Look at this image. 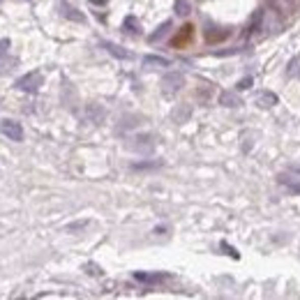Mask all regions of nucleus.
Returning <instances> with one entry per match:
<instances>
[{
  "instance_id": "obj_1",
  "label": "nucleus",
  "mask_w": 300,
  "mask_h": 300,
  "mask_svg": "<svg viewBox=\"0 0 300 300\" xmlns=\"http://www.w3.org/2000/svg\"><path fill=\"white\" fill-rule=\"evenodd\" d=\"M16 88L23 90V93H37V90L44 85V76H42L40 70H33L28 74H23L21 79H16Z\"/></svg>"
},
{
  "instance_id": "obj_2",
  "label": "nucleus",
  "mask_w": 300,
  "mask_h": 300,
  "mask_svg": "<svg viewBox=\"0 0 300 300\" xmlns=\"http://www.w3.org/2000/svg\"><path fill=\"white\" fill-rule=\"evenodd\" d=\"M127 148L134 150V153H141V155H148V153L155 150V136L153 134H136V136H132Z\"/></svg>"
},
{
  "instance_id": "obj_3",
  "label": "nucleus",
  "mask_w": 300,
  "mask_h": 300,
  "mask_svg": "<svg viewBox=\"0 0 300 300\" xmlns=\"http://www.w3.org/2000/svg\"><path fill=\"white\" fill-rule=\"evenodd\" d=\"M183 85H185V74L183 72H169L162 79V90H164L166 95H175Z\"/></svg>"
},
{
  "instance_id": "obj_4",
  "label": "nucleus",
  "mask_w": 300,
  "mask_h": 300,
  "mask_svg": "<svg viewBox=\"0 0 300 300\" xmlns=\"http://www.w3.org/2000/svg\"><path fill=\"white\" fill-rule=\"evenodd\" d=\"M192 40H194V25L185 23L173 35V40H171V46H173V49H187V46L192 44Z\"/></svg>"
},
{
  "instance_id": "obj_5",
  "label": "nucleus",
  "mask_w": 300,
  "mask_h": 300,
  "mask_svg": "<svg viewBox=\"0 0 300 300\" xmlns=\"http://www.w3.org/2000/svg\"><path fill=\"white\" fill-rule=\"evenodd\" d=\"M0 132L7 136L10 141H23V127H21V123H16V120H10L5 118L3 123H0Z\"/></svg>"
},
{
  "instance_id": "obj_6",
  "label": "nucleus",
  "mask_w": 300,
  "mask_h": 300,
  "mask_svg": "<svg viewBox=\"0 0 300 300\" xmlns=\"http://www.w3.org/2000/svg\"><path fill=\"white\" fill-rule=\"evenodd\" d=\"M58 10H60V14L65 16V19H70V21H74V23H83L85 21V16L81 14L79 10H76L74 5H70L67 0H60V5H58Z\"/></svg>"
},
{
  "instance_id": "obj_7",
  "label": "nucleus",
  "mask_w": 300,
  "mask_h": 300,
  "mask_svg": "<svg viewBox=\"0 0 300 300\" xmlns=\"http://www.w3.org/2000/svg\"><path fill=\"white\" fill-rule=\"evenodd\" d=\"M229 37H231L229 28H208L205 30V42H208V44H220V42L229 40Z\"/></svg>"
},
{
  "instance_id": "obj_8",
  "label": "nucleus",
  "mask_w": 300,
  "mask_h": 300,
  "mask_svg": "<svg viewBox=\"0 0 300 300\" xmlns=\"http://www.w3.org/2000/svg\"><path fill=\"white\" fill-rule=\"evenodd\" d=\"M102 49H106L111 55H113V58H118V60H132V58H134V55H132L127 49L113 44V42H102Z\"/></svg>"
},
{
  "instance_id": "obj_9",
  "label": "nucleus",
  "mask_w": 300,
  "mask_h": 300,
  "mask_svg": "<svg viewBox=\"0 0 300 300\" xmlns=\"http://www.w3.org/2000/svg\"><path fill=\"white\" fill-rule=\"evenodd\" d=\"M136 282H143V284H160V282L169 280V275L164 273H134Z\"/></svg>"
},
{
  "instance_id": "obj_10",
  "label": "nucleus",
  "mask_w": 300,
  "mask_h": 300,
  "mask_svg": "<svg viewBox=\"0 0 300 300\" xmlns=\"http://www.w3.org/2000/svg\"><path fill=\"white\" fill-rule=\"evenodd\" d=\"M171 28H173V21H171V19L162 21V23H160V25H157V28H155V33H153V35L148 37V42H150V44H155V42L164 40V37H166V33H169Z\"/></svg>"
},
{
  "instance_id": "obj_11",
  "label": "nucleus",
  "mask_w": 300,
  "mask_h": 300,
  "mask_svg": "<svg viewBox=\"0 0 300 300\" xmlns=\"http://www.w3.org/2000/svg\"><path fill=\"white\" fill-rule=\"evenodd\" d=\"M220 104L222 106H229V109H235V106H240L243 102H240V97L235 95L233 90H222V93H220Z\"/></svg>"
},
{
  "instance_id": "obj_12",
  "label": "nucleus",
  "mask_w": 300,
  "mask_h": 300,
  "mask_svg": "<svg viewBox=\"0 0 300 300\" xmlns=\"http://www.w3.org/2000/svg\"><path fill=\"white\" fill-rule=\"evenodd\" d=\"M256 104L263 106V109H270V106L277 104V95L275 93H270V90H261L259 95H256Z\"/></svg>"
},
{
  "instance_id": "obj_13",
  "label": "nucleus",
  "mask_w": 300,
  "mask_h": 300,
  "mask_svg": "<svg viewBox=\"0 0 300 300\" xmlns=\"http://www.w3.org/2000/svg\"><path fill=\"white\" fill-rule=\"evenodd\" d=\"M169 58H164V55H145L143 58V67H148V70H153V67H169Z\"/></svg>"
},
{
  "instance_id": "obj_14",
  "label": "nucleus",
  "mask_w": 300,
  "mask_h": 300,
  "mask_svg": "<svg viewBox=\"0 0 300 300\" xmlns=\"http://www.w3.org/2000/svg\"><path fill=\"white\" fill-rule=\"evenodd\" d=\"M263 16H265V12H263V10H256L254 14H252L250 23H247V35H254L256 30L261 28V23H263Z\"/></svg>"
},
{
  "instance_id": "obj_15",
  "label": "nucleus",
  "mask_w": 300,
  "mask_h": 300,
  "mask_svg": "<svg viewBox=\"0 0 300 300\" xmlns=\"http://www.w3.org/2000/svg\"><path fill=\"white\" fill-rule=\"evenodd\" d=\"M123 30H125V33H130V35H139V33H141V23H139V19H136L134 14L125 16V21H123Z\"/></svg>"
},
{
  "instance_id": "obj_16",
  "label": "nucleus",
  "mask_w": 300,
  "mask_h": 300,
  "mask_svg": "<svg viewBox=\"0 0 300 300\" xmlns=\"http://www.w3.org/2000/svg\"><path fill=\"white\" fill-rule=\"evenodd\" d=\"M106 115V111L102 109V106H97V104H90V106H85V118L90 120V123H100L102 118Z\"/></svg>"
},
{
  "instance_id": "obj_17",
  "label": "nucleus",
  "mask_w": 300,
  "mask_h": 300,
  "mask_svg": "<svg viewBox=\"0 0 300 300\" xmlns=\"http://www.w3.org/2000/svg\"><path fill=\"white\" fill-rule=\"evenodd\" d=\"M280 183H282V185L289 187V190L293 192V194H300V183L291 180V175H284V173H282V175H280Z\"/></svg>"
},
{
  "instance_id": "obj_18",
  "label": "nucleus",
  "mask_w": 300,
  "mask_h": 300,
  "mask_svg": "<svg viewBox=\"0 0 300 300\" xmlns=\"http://www.w3.org/2000/svg\"><path fill=\"white\" fill-rule=\"evenodd\" d=\"M190 12H192V5L187 3V0H175V14L187 16Z\"/></svg>"
},
{
  "instance_id": "obj_19",
  "label": "nucleus",
  "mask_w": 300,
  "mask_h": 300,
  "mask_svg": "<svg viewBox=\"0 0 300 300\" xmlns=\"http://www.w3.org/2000/svg\"><path fill=\"white\" fill-rule=\"evenodd\" d=\"M157 166H162V162H136V164H132V169L143 171V169H157Z\"/></svg>"
},
{
  "instance_id": "obj_20",
  "label": "nucleus",
  "mask_w": 300,
  "mask_h": 300,
  "mask_svg": "<svg viewBox=\"0 0 300 300\" xmlns=\"http://www.w3.org/2000/svg\"><path fill=\"white\" fill-rule=\"evenodd\" d=\"M14 65H16V58H10V60H0V76L3 74H7L10 70H14Z\"/></svg>"
},
{
  "instance_id": "obj_21",
  "label": "nucleus",
  "mask_w": 300,
  "mask_h": 300,
  "mask_svg": "<svg viewBox=\"0 0 300 300\" xmlns=\"http://www.w3.org/2000/svg\"><path fill=\"white\" fill-rule=\"evenodd\" d=\"M10 46H12V42L7 40V37H3V40H0V60L10 53Z\"/></svg>"
},
{
  "instance_id": "obj_22",
  "label": "nucleus",
  "mask_w": 300,
  "mask_h": 300,
  "mask_svg": "<svg viewBox=\"0 0 300 300\" xmlns=\"http://www.w3.org/2000/svg\"><path fill=\"white\" fill-rule=\"evenodd\" d=\"M252 83H254V79H252V76H245V79L238 81V90H247Z\"/></svg>"
},
{
  "instance_id": "obj_23",
  "label": "nucleus",
  "mask_w": 300,
  "mask_h": 300,
  "mask_svg": "<svg viewBox=\"0 0 300 300\" xmlns=\"http://www.w3.org/2000/svg\"><path fill=\"white\" fill-rule=\"evenodd\" d=\"M83 226H88V222H74V224L67 226V231H79V229H83Z\"/></svg>"
},
{
  "instance_id": "obj_24",
  "label": "nucleus",
  "mask_w": 300,
  "mask_h": 300,
  "mask_svg": "<svg viewBox=\"0 0 300 300\" xmlns=\"http://www.w3.org/2000/svg\"><path fill=\"white\" fill-rule=\"evenodd\" d=\"M222 247H224V250H226V254H231V256H235V259H238V252H235L233 247H229V245H226V243H222Z\"/></svg>"
},
{
  "instance_id": "obj_25",
  "label": "nucleus",
  "mask_w": 300,
  "mask_h": 300,
  "mask_svg": "<svg viewBox=\"0 0 300 300\" xmlns=\"http://www.w3.org/2000/svg\"><path fill=\"white\" fill-rule=\"evenodd\" d=\"M286 5H295V0H284Z\"/></svg>"
},
{
  "instance_id": "obj_26",
  "label": "nucleus",
  "mask_w": 300,
  "mask_h": 300,
  "mask_svg": "<svg viewBox=\"0 0 300 300\" xmlns=\"http://www.w3.org/2000/svg\"><path fill=\"white\" fill-rule=\"evenodd\" d=\"M0 3H3V0H0Z\"/></svg>"
}]
</instances>
